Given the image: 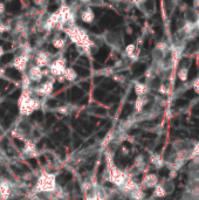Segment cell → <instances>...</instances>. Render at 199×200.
Returning <instances> with one entry per match:
<instances>
[{"label": "cell", "mask_w": 199, "mask_h": 200, "mask_svg": "<svg viewBox=\"0 0 199 200\" xmlns=\"http://www.w3.org/2000/svg\"><path fill=\"white\" fill-rule=\"evenodd\" d=\"M36 191L39 193H52L56 190V178L54 174L45 172L38 178L36 183Z\"/></svg>", "instance_id": "cell-1"}, {"label": "cell", "mask_w": 199, "mask_h": 200, "mask_svg": "<svg viewBox=\"0 0 199 200\" xmlns=\"http://www.w3.org/2000/svg\"><path fill=\"white\" fill-rule=\"evenodd\" d=\"M66 61H67V59L64 57V56H61V57H57L56 60L52 62L51 64H49V73L51 74H53L54 76H61V75H64V70H66Z\"/></svg>", "instance_id": "cell-2"}, {"label": "cell", "mask_w": 199, "mask_h": 200, "mask_svg": "<svg viewBox=\"0 0 199 200\" xmlns=\"http://www.w3.org/2000/svg\"><path fill=\"white\" fill-rule=\"evenodd\" d=\"M28 60H29V57H28L26 54H22V55H19L17 56L14 60H13V67L12 68H14V69L17 70V71H24L25 69H27V63H28Z\"/></svg>", "instance_id": "cell-3"}, {"label": "cell", "mask_w": 199, "mask_h": 200, "mask_svg": "<svg viewBox=\"0 0 199 200\" xmlns=\"http://www.w3.org/2000/svg\"><path fill=\"white\" fill-rule=\"evenodd\" d=\"M42 76V69L39 68L38 66H31L28 70L27 78L29 82H40Z\"/></svg>", "instance_id": "cell-4"}, {"label": "cell", "mask_w": 199, "mask_h": 200, "mask_svg": "<svg viewBox=\"0 0 199 200\" xmlns=\"http://www.w3.org/2000/svg\"><path fill=\"white\" fill-rule=\"evenodd\" d=\"M12 198V186L7 182L0 183V200H9Z\"/></svg>", "instance_id": "cell-5"}, {"label": "cell", "mask_w": 199, "mask_h": 200, "mask_svg": "<svg viewBox=\"0 0 199 200\" xmlns=\"http://www.w3.org/2000/svg\"><path fill=\"white\" fill-rule=\"evenodd\" d=\"M81 19H82V21H84L86 24H90V22H93L94 19H95V14H94L93 9L91 8L83 9V12L81 13Z\"/></svg>", "instance_id": "cell-6"}, {"label": "cell", "mask_w": 199, "mask_h": 200, "mask_svg": "<svg viewBox=\"0 0 199 200\" xmlns=\"http://www.w3.org/2000/svg\"><path fill=\"white\" fill-rule=\"evenodd\" d=\"M64 77V80H67V81H69V82H73V81H75L76 77H77V74H76V71L74 68H66L64 70V75H62Z\"/></svg>", "instance_id": "cell-7"}, {"label": "cell", "mask_w": 199, "mask_h": 200, "mask_svg": "<svg viewBox=\"0 0 199 200\" xmlns=\"http://www.w3.org/2000/svg\"><path fill=\"white\" fill-rule=\"evenodd\" d=\"M52 44L56 49H62L64 47V44H66V40L62 39V38H55L54 40L52 41Z\"/></svg>", "instance_id": "cell-8"}, {"label": "cell", "mask_w": 199, "mask_h": 200, "mask_svg": "<svg viewBox=\"0 0 199 200\" xmlns=\"http://www.w3.org/2000/svg\"><path fill=\"white\" fill-rule=\"evenodd\" d=\"M156 182H157V179H156V175L151 174V175H148V177L145 178L144 182H143V184H144L146 187H152V186H155V185H156Z\"/></svg>", "instance_id": "cell-9"}, {"label": "cell", "mask_w": 199, "mask_h": 200, "mask_svg": "<svg viewBox=\"0 0 199 200\" xmlns=\"http://www.w3.org/2000/svg\"><path fill=\"white\" fill-rule=\"evenodd\" d=\"M72 93H73V100L75 101H79L81 97H83V91H82L80 88H76V87H74L72 89Z\"/></svg>", "instance_id": "cell-10"}, {"label": "cell", "mask_w": 199, "mask_h": 200, "mask_svg": "<svg viewBox=\"0 0 199 200\" xmlns=\"http://www.w3.org/2000/svg\"><path fill=\"white\" fill-rule=\"evenodd\" d=\"M196 74H197V67L193 64V66H192V68H191L190 76H191V77H194V76H196Z\"/></svg>", "instance_id": "cell-11"}, {"label": "cell", "mask_w": 199, "mask_h": 200, "mask_svg": "<svg viewBox=\"0 0 199 200\" xmlns=\"http://www.w3.org/2000/svg\"><path fill=\"white\" fill-rule=\"evenodd\" d=\"M192 113H193V115H197V116H198V115H199V104L198 105H194V107H193V109H192Z\"/></svg>", "instance_id": "cell-12"}, {"label": "cell", "mask_w": 199, "mask_h": 200, "mask_svg": "<svg viewBox=\"0 0 199 200\" xmlns=\"http://www.w3.org/2000/svg\"><path fill=\"white\" fill-rule=\"evenodd\" d=\"M186 103H188V102H186L185 100H178V101H177V105H179V107H183V105H185Z\"/></svg>", "instance_id": "cell-13"}, {"label": "cell", "mask_w": 199, "mask_h": 200, "mask_svg": "<svg viewBox=\"0 0 199 200\" xmlns=\"http://www.w3.org/2000/svg\"><path fill=\"white\" fill-rule=\"evenodd\" d=\"M185 96H186L188 98H191V97H193V96H194V93H193L192 90H189V91H186Z\"/></svg>", "instance_id": "cell-14"}, {"label": "cell", "mask_w": 199, "mask_h": 200, "mask_svg": "<svg viewBox=\"0 0 199 200\" xmlns=\"http://www.w3.org/2000/svg\"><path fill=\"white\" fill-rule=\"evenodd\" d=\"M4 11H5V5H4V4H1V2H0V13H2V12H4Z\"/></svg>", "instance_id": "cell-15"}, {"label": "cell", "mask_w": 199, "mask_h": 200, "mask_svg": "<svg viewBox=\"0 0 199 200\" xmlns=\"http://www.w3.org/2000/svg\"><path fill=\"white\" fill-rule=\"evenodd\" d=\"M2 54H4V49H2V47L0 46V57L2 56Z\"/></svg>", "instance_id": "cell-16"}]
</instances>
